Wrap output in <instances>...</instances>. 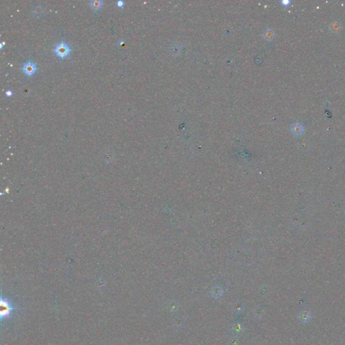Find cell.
Wrapping results in <instances>:
<instances>
[{"instance_id":"cell-17","label":"cell","mask_w":345,"mask_h":345,"mask_svg":"<svg viewBox=\"0 0 345 345\" xmlns=\"http://www.w3.org/2000/svg\"><path fill=\"white\" fill-rule=\"evenodd\" d=\"M12 94H13L12 91L10 90H7L6 92H5V95H6L7 96H8V97H10V96H12Z\"/></svg>"},{"instance_id":"cell-15","label":"cell","mask_w":345,"mask_h":345,"mask_svg":"<svg viewBox=\"0 0 345 345\" xmlns=\"http://www.w3.org/2000/svg\"><path fill=\"white\" fill-rule=\"evenodd\" d=\"M230 343H231V345H237L239 344L238 339L235 338V337H233V338H232L231 339Z\"/></svg>"},{"instance_id":"cell-6","label":"cell","mask_w":345,"mask_h":345,"mask_svg":"<svg viewBox=\"0 0 345 345\" xmlns=\"http://www.w3.org/2000/svg\"><path fill=\"white\" fill-rule=\"evenodd\" d=\"M90 5L93 10H98L101 8L103 5V2L100 0H93L90 2Z\"/></svg>"},{"instance_id":"cell-9","label":"cell","mask_w":345,"mask_h":345,"mask_svg":"<svg viewBox=\"0 0 345 345\" xmlns=\"http://www.w3.org/2000/svg\"><path fill=\"white\" fill-rule=\"evenodd\" d=\"M243 330V328L242 325L239 323L234 324L232 327V331L234 334H241Z\"/></svg>"},{"instance_id":"cell-13","label":"cell","mask_w":345,"mask_h":345,"mask_svg":"<svg viewBox=\"0 0 345 345\" xmlns=\"http://www.w3.org/2000/svg\"><path fill=\"white\" fill-rule=\"evenodd\" d=\"M274 37V32L268 30L265 33V38L267 39H272Z\"/></svg>"},{"instance_id":"cell-4","label":"cell","mask_w":345,"mask_h":345,"mask_svg":"<svg viewBox=\"0 0 345 345\" xmlns=\"http://www.w3.org/2000/svg\"><path fill=\"white\" fill-rule=\"evenodd\" d=\"M304 128L303 125L299 124V123H295V124H292L291 127V131L294 135L299 136L303 132Z\"/></svg>"},{"instance_id":"cell-2","label":"cell","mask_w":345,"mask_h":345,"mask_svg":"<svg viewBox=\"0 0 345 345\" xmlns=\"http://www.w3.org/2000/svg\"><path fill=\"white\" fill-rule=\"evenodd\" d=\"M1 318L3 319V318H6L10 315V313L13 310V307L10 303L6 300L1 299Z\"/></svg>"},{"instance_id":"cell-3","label":"cell","mask_w":345,"mask_h":345,"mask_svg":"<svg viewBox=\"0 0 345 345\" xmlns=\"http://www.w3.org/2000/svg\"><path fill=\"white\" fill-rule=\"evenodd\" d=\"M24 73L27 76H32L37 71V66L33 62H28L25 63V66L22 68Z\"/></svg>"},{"instance_id":"cell-18","label":"cell","mask_w":345,"mask_h":345,"mask_svg":"<svg viewBox=\"0 0 345 345\" xmlns=\"http://www.w3.org/2000/svg\"><path fill=\"white\" fill-rule=\"evenodd\" d=\"M283 3H284V5H287L288 4V3H289V1H283Z\"/></svg>"},{"instance_id":"cell-1","label":"cell","mask_w":345,"mask_h":345,"mask_svg":"<svg viewBox=\"0 0 345 345\" xmlns=\"http://www.w3.org/2000/svg\"><path fill=\"white\" fill-rule=\"evenodd\" d=\"M54 51L58 57H65L68 56L71 51V49L68 45L65 43H60L57 45L56 47L54 49Z\"/></svg>"},{"instance_id":"cell-11","label":"cell","mask_w":345,"mask_h":345,"mask_svg":"<svg viewBox=\"0 0 345 345\" xmlns=\"http://www.w3.org/2000/svg\"><path fill=\"white\" fill-rule=\"evenodd\" d=\"M301 318L303 322H307V320H309V318H310V316H309V314L308 312H303L301 314Z\"/></svg>"},{"instance_id":"cell-8","label":"cell","mask_w":345,"mask_h":345,"mask_svg":"<svg viewBox=\"0 0 345 345\" xmlns=\"http://www.w3.org/2000/svg\"><path fill=\"white\" fill-rule=\"evenodd\" d=\"M43 10L40 6H36L33 9V11H32V14L35 18L41 17L43 14Z\"/></svg>"},{"instance_id":"cell-7","label":"cell","mask_w":345,"mask_h":345,"mask_svg":"<svg viewBox=\"0 0 345 345\" xmlns=\"http://www.w3.org/2000/svg\"><path fill=\"white\" fill-rule=\"evenodd\" d=\"M211 295L214 298L221 297L223 294V290L219 287H215L211 290Z\"/></svg>"},{"instance_id":"cell-14","label":"cell","mask_w":345,"mask_h":345,"mask_svg":"<svg viewBox=\"0 0 345 345\" xmlns=\"http://www.w3.org/2000/svg\"><path fill=\"white\" fill-rule=\"evenodd\" d=\"M168 308L171 311H175L177 309V304L175 302H171L168 305Z\"/></svg>"},{"instance_id":"cell-10","label":"cell","mask_w":345,"mask_h":345,"mask_svg":"<svg viewBox=\"0 0 345 345\" xmlns=\"http://www.w3.org/2000/svg\"><path fill=\"white\" fill-rule=\"evenodd\" d=\"M264 314H265V313H264V310L260 308L255 309L254 312H253V315H254V316L257 318H262V317L264 316Z\"/></svg>"},{"instance_id":"cell-19","label":"cell","mask_w":345,"mask_h":345,"mask_svg":"<svg viewBox=\"0 0 345 345\" xmlns=\"http://www.w3.org/2000/svg\"><path fill=\"white\" fill-rule=\"evenodd\" d=\"M3 45H4V43H0V48H1V49H2L3 48Z\"/></svg>"},{"instance_id":"cell-20","label":"cell","mask_w":345,"mask_h":345,"mask_svg":"<svg viewBox=\"0 0 345 345\" xmlns=\"http://www.w3.org/2000/svg\"><path fill=\"white\" fill-rule=\"evenodd\" d=\"M119 45H122L124 43V41H121L119 42Z\"/></svg>"},{"instance_id":"cell-16","label":"cell","mask_w":345,"mask_h":345,"mask_svg":"<svg viewBox=\"0 0 345 345\" xmlns=\"http://www.w3.org/2000/svg\"><path fill=\"white\" fill-rule=\"evenodd\" d=\"M124 4L125 3L123 1H122V0H119V1H117V5L119 7H123L124 6Z\"/></svg>"},{"instance_id":"cell-12","label":"cell","mask_w":345,"mask_h":345,"mask_svg":"<svg viewBox=\"0 0 345 345\" xmlns=\"http://www.w3.org/2000/svg\"><path fill=\"white\" fill-rule=\"evenodd\" d=\"M234 307H235V310L236 312H237V313H241L242 311L243 310V305H242L241 303L236 304V305H235Z\"/></svg>"},{"instance_id":"cell-5","label":"cell","mask_w":345,"mask_h":345,"mask_svg":"<svg viewBox=\"0 0 345 345\" xmlns=\"http://www.w3.org/2000/svg\"><path fill=\"white\" fill-rule=\"evenodd\" d=\"M329 29L332 32H333V33H338L339 31H341L342 26H341L340 23H339L338 22L334 21L331 22V23L330 24Z\"/></svg>"}]
</instances>
